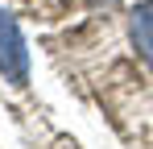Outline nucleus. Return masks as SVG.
Here are the masks:
<instances>
[{"mask_svg": "<svg viewBox=\"0 0 153 149\" xmlns=\"http://www.w3.org/2000/svg\"><path fill=\"white\" fill-rule=\"evenodd\" d=\"M0 74L13 83V87H25L29 83V50L21 37V25L13 21V13L0 8Z\"/></svg>", "mask_w": 153, "mask_h": 149, "instance_id": "nucleus-1", "label": "nucleus"}, {"mask_svg": "<svg viewBox=\"0 0 153 149\" xmlns=\"http://www.w3.org/2000/svg\"><path fill=\"white\" fill-rule=\"evenodd\" d=\"M128 33H132L137 54L145 58V66H153V0L132 4V13H128Z\"/></svg>", "mask_w": 153, "mask_h": 149, "instance_id": "nucleus-2", "label": "nucleus"}]
</instances>
